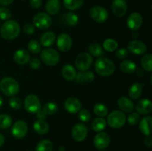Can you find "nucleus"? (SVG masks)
<instances>
[{
	"mask_svg": "<svg viewBox=\"0 0 152 151\" xmlns=\"http://www.w3.org/2000/svg\"><path fill=\"white\" fill-rule=\"evenodd\" d=\"M20 26L15 20H7L4 22L0 29L1 37L6 40H13L19 36Z\"/></svg>",
	"mask_w": 152,
	"mask_h": 151,
	"instance_id": "1",
	"label": "nucleus"
},
{
	"mask_svg": "<svg viewBox=\"0 0 152 151\" xmlns=\"http://www.w3.org/2000/svg\"><path fill=\"white\" fill-rule=\"evenodd\" d=\"M94 68L101 76H109L115 71V65L108 58L99 57L95 62Z\"/></svg>",
	"mask_w": 152,
	"mask_h": 151,
	"instance_id": "2",
	"label": "nucleus"
},
{
	"mask_svg": "<svg viewBox=\"0 0 152 151\" xmlns=\"http://www.w3.org/2000/svg\"><path fill=\"white\" fill-rule=\"evenodd\" d=\"M0 89L4 95L12 97L19 93V84L13 78L4 77L0 81Z\"/></svg>",
	"mask_w": 152,
	"mask_h": 151,
	"instance_id": "3",
	"label": "nucleus"
},
{
	"mask_svg": "<svg viewBox=\"0 0 152 151\" xmlns=\"http://www.w3.org/2000/svg\"><path fill=\"white\" fill-rule=\"evenodd\" d=\"M40 58L42 61L48 66H55L60 60L59 53L55 49L47 47L41 52Z\"/></svg>",
	"mask_w": 152,
	"mask_h": 151,
	"instance_id": "4",
	"label": "nucleus"
},
{
	"mask_svg": "<svg viewBox=\"0 0 152 151\" xmlns=\"http://www.w3.org/2000/svg\"><path fill=\"white\" fill-rule=\"evenodd\" d=\"M126 116L120 110H114L108 115L106 122L111 127L114 129L121 128L126 124Z\"/></svg>",
	"mask_w": 152,
	"mask_h": 151,
	"instance_id": "5",
	"label": "nucleus"
},
{
	"mask_svg": "<svg viewBox=\"0 0 152 151\" xmlns=\"http://www.w3.org/2000/svg\"><path fill=\"white\" fill-rule=\"evenodd\" d=\"M75 66L80 72L86 71L91 67L93 64V58L89 53H81L77 56L75 59Z\"/></svg>",
	"mask_w": 152,
	"mask_h": 151,
	"instance_id": "6",
	"label": "nucleus"
},
{
	"mask_svg": "<svg viewBox=\"0 0 152 151\" xmlns=\"http://www.w3.org/2000/svg\"><path fill=\"white\" fill-rule=\"evenodd\" d=\"M24 106L25 110L30 113H37L42 108L39 99L34 94H29L25 97Z\"/></svg>",
	"mask_w": 152,
	"mask_h": 151,
	"instance_id": "7",
	"label": "nucleus"
},
{
	"mask_svg": "<svg viewBox=\"0 0 152 151\" xmlns=\"http://www.w3.org/2000/svg\"><path fill=\"white\" fill-rule=\"evenodd\" d=\"M33 25L35 28L41 30H45L50 28L52 25V19L45 13H38L34 16Z\"/></svg>",
	"mask_w": 152,
	"mask_h": 151,
	"instance_id": "8",
	"label": "nucleus"
},
{
	"mask_svg": "<svg viewBox=\"0 0 152 151\" xmlns=\"http://www.w3.org/2000/svg\"><path fill=\"white\" fill-rule=\"evenodd\" d=\"M90 16L94 21L98 23H102L107 20L108 17V12L105 7L101 6H95L91 8Z\"/></svg>",
	"mask_w": 152,
	"mask_h": 151,
	"instance_id": "9",
	"label": "nucleus"
},
{
	"mask_svg": "<svg viewBox=\"0 0 152 151\" xmlns=\"http://www.w3.org/2000/svg\"><path fill=\"white\" fill-rule=\"evenodd\" d=\"M28 130V127L27 123L23 120H19V121H16L12 126L11 133L13 137L20 139L26 136Z\"/></svg>",
	"mask_w": 152,
	"mask_h": 151,
	"instance_id": "10",
	"label": "nucleus"
},
{
	"mask_svg": "<svg viewBox=\"0 0 152 151\" xmlns=\"http://www.w3.org/2000/svg\"><path fill=\"white\" fill-rule=\"evenodd\" d=\"M88 130L86 124L83 123H77L73 127L71 134H72L73 139L76 142H81L86 139L88 136Z\"/></svg>",
	"mask_w": 152,
	"mask_h": 151,
	"instance_id": "11",
	"label": "nucleus"
},
{
	"mask_svg": "<svg viewBox=\"0 0 152 151\" xmlns=\"http://www.w3.org/2000/svg\"><path fill=\"white\" fill-rule=\"evenodd\" d=\"M72 38L68 34L61 33L58 36L56 40L57 48L62 52H67L72 47Z\"/></svg>",
	"mask_w": 152,
	"mask_h": 151,
	"instance_id": "12",
	"label": "nucleus"
},
{
	"mask_svg": "<svg viewBox=\"0 0 152 151\" xmlns=\"http://www.w3.org/2000/svg\"><path fill=\"white\" fill-rule=\"evenodd\" d=\"M111 142L109 135L105 132H99L94 139V144L98 150H103L108 147Z\"/></svg>",
	"mask_w": 152,
	"mask_h": 151,
	"instance_id": "13",
	"label": "nucleus"
},
{
	"mask_svg": "<svg viewBox=\"0 0 152 151\" xmlns=\"http://www.w3.org/2000/svg\"><path fill=\"white\" fill-rule=\"evenodd\" d=\"M127 8L126 0H114L111 4V10L117 17H123L127 12Z\"/></svg>",
	"mask_w": 152,
	"mask_h": 151,
	"instance_id": "14",
	"label": "nucleus"
},
{
	"mask_svg": "<svg viewBox=\"0 0 152 151\" xmlns=\"http://www.w3.org/2000/svg\"><path fill=\"white\" fill-rule=\"evenodd\" d=\"M142 24V16L140 13H132L127 19V26L132 30H137L140 28Z\"/></svg>",
	"mask_w": 152,
	"mask_h": 151,
	"instance_id": "15",
	"label": "nucleus"
},
{
	"mask_svg": "<svg viewBox=\"0 0 152 151\" xmlns=\"http://www.w3.org/2000/svg\"><path fill=\"white\" fill-rule=\"evenodd\" d=\"M65 108L70 113H77L81 110L82 103L77 98L70 97L65 102Z\"/></svg>",
	"mask_w": 152,
	"mask_h": 151,
	"instance_id": "16",
	"label": "nucleus"
},
{
	"mask_svg": "<svg viewBox=\"0 0 152 151\" xmlns=\"http://www.w3.org/2000/svg\"><path fill=\"white\" fill-rule=\"evenodd\" d=\"M128 50L135 55H142L146 52L147 47L145 43L138 40H132L128 44Z\"/></svg>",
	"mask_w": 152,
	"mask_h": 151,
	"instance_id": "17",
	"label": "nucleus"
},
{
	"mask_svg": "<svg viewBox=\"0 0 152 151\" xmlns=\"http://www.w3.org/2000/svg\"><path fill=\"white\" fill-rule=\"evenodd\" d=\"M135 108L137 113L140 115H148L151 113L152 103L148 99H141L137 103Z\"/></svg>",
	"mask_w": 152,
	"mask_h": 151,
	"instance_id": "18",
	"label": "nucleus"
},
{
	"mask_svg": "<svg viewBox=\"0 0 152 151\" xmlns=\"http://www.w3.org/2000/svg\"><path fill=\"white\" fill-rule=\"evenodd\" d=\"M13 59L18 65H23L28 63L31 59L30 53L25 49L17 50L13 54Z\"/></svg>",
	"mask_w": 152,
	"mask_h": 151,
	"instance_id": "19",
	"label": "nucleus"
},
{
	"mask_svg": "<svg viewBox=\"0 0 152 151\" xmlns=\"http://www.w3.org/2000/svg\"><path fill=\"white\" fill-rule=\"evenodd\" d=\"M152 118L150 115L143 117L139 121V129L142 134L145 136L151 135V128Z\"/></svg>",
	"mask_w": 152,
	"mask_h": 151,
	"instance_id": "20",
	"label": "nucleus"
},
{
	"mask_svg": "<svg viewBox=\"0 0 152 151\" xmlns=\"http://www.w3.org/2000/svg\"><path fill=\"white\" fill-rule=\"evenodd\" d=\"M117 104L120 110L125 113H132L134 108V105L132 100L125 96L120 97L118 99Z\"/></svg>",
	"mask_w": 152,
	"mask_h": 151,
	"instance_id": "21",
	"label": "nucleus"
},
{
	"mask_svg": "<svg viewBox=\"0 0 152 151\" xmlns=\"http://www.w3.org/2000/svg\"><path fill=\"white\" fill-rule=\"evenodd\" d=\"M56 40V35L52 31L45 32L40 37V44L45 47H50Z\"/></svg>",
	"mask_w": 152,
	"mask_h": 151,
	"instance_id": "22",
	"label": "nucleus"
},
{
	"mask_svg": "<svg viewBox=\"0 0 152 151\" xmlns=\"http://www.w3.org/2000/svg\"><path fill=\"white\" fill-rule=\"evenodd\" d=\"M61 8L59 0H48L45 4V10L50 15H56Z\"/></svg>",
	"mask_w": 152,
	"mask_h": 151,
	"instance_id": "23",
	"label": "nucleus"
},
{
	"mask_svg": "<svg viewBox=\"0 0 152 151\" xmlns=\"http://www.w3.org/2000/svg\"><path fill=\"white\" fill-rule=\"evenodd\" d=\"M76 81L77 83L83 84L86 82H92L94 79V74L91 71H83L79 73H77L76 76Z\"/></svg>",
	"mask_w": 152,
	"mask_h": 151,
	"instance_id": "24",
	"label": "nucleus"
},
{
	"mask_svg": "<svg viewBox=\"0 0 152 151\" xmlns=\"http://www.w3.org/2000/svg\"><path fill=\"white\" fill-rule=\"evenodd\" d=\"M62 76L65 79L72 81L76 78L77 71L74 67L71 65H65L62 69Z\"/></svg>",
	"mask_w": 152,
	"mask_h": 151,
	"instance_id": "25",
	"label": "nucleus"
},
{
	"mask_svg": "<svg viewBox=\"0 0 152 151\" xmlns=\"http://www.w3.org/2000/svg\"><path fill=\"white\" fill-rule=\"evenodd\" d=\"M34 130L39 135H45L48 132L49 125L44 120L37 119L33 124Z\"/></svg>",
	"mask_w": 152,
	"mask_h": 151,
	"instance_id": "26",
	"label": "nucleus"
},
{
	"mask_svg": "<svg viewBox=\"0 0 152 151\" xmlns=\"http://www.w3.org/2000/svg\"><path fill=\"white\" fill-rule=\"evenodd\" d=\"M142 87H143V84H141L140 83H134L132 84L129 90V96L130 99L133 100L139 99L142 94Z\"/></svg>",
	"mask_w": 152,
	"mask_h": 151,
	"instance_id": "27",
	"label": "nucleus"
},
{
	"mask_svg": "<svg viewBox=\"0 0 152 151\" xmlns=\"http://www.w3.org/2000/svg\"><path fill=\"white\" fill-rule=\"evenodd\" d=\"M120 70L126 73H132L136 71L137 65L132 60H124L120 63Z\"/></svg>",
	"mask_w": 152,
	"mask_h": 151,
	"instance_id": "28",
	"label": "nucleus"
},
{
	"mask_svg": "<svg viewBox=\"0 0 152 151\" xmlns=\"http://www.w3.org/2000/svg\"><path fill=\"white\" fill-rule=\"evenodd\" d=\"M106 120L103 117H98V118H95L93 122H92L91 127L94 131L99 133V132H102L106 127Z\"/></svg>",
	"mask_w": 152,
	"mask_h": 151,
	"instance_id": "29",
	"label": "nucleus"
},
{
	"mask_svg": "<svg viewBox=\"0 0 152 151\" xmlns=\"http://www.w3.org/2000/svg\"><path fill=\"white\" fill-rule=\"evenodd\" d=\"M84 0H63V4L69 10H75L82 7Z\"/></svg>",
	"mask_w": 152,
	"mask_h": 151,
	"instance_id": "30",
	"label": "nucleus"
},
{
	"mask_svg": "<svg viewBox=\"0 0 152 151\" xmlns=\"http://www.w3.org/2000/svg\"><path fill=\"white\" fill-rule=\"evenodd\" d=\"M53 143L48 139H44L37 144L35 151H53Z\"/></svg>",
	"mask_w": 152,
	"mask_h": 151,
	"instance_id": "31",
	"label": "nucleus"
},
{
	"mask_svg": "<svg viewBox=\"0 0 152 151\" xmlns=\"http://www.w3.org/2000/svg\"><path fill=\"white\" fill-rule=\"evenodd\" d=\"M88 50L90 52V54L94 57L99 58L103 55V50H102V47L98 43H91L88 46Z\"/></svg>",
	"mask_w": 152,
	"mask_h": 151,
	"instance_id": "32",
	"label": "nucleus"
},
{
	"mask_svg": "<svg viewBox=\"0 0 152 151\" xmlns=\"http://www.w3.org/2000/svg\"><path fill=\"white\" fill-rule=\"evenodd\" d=\"M94 112L99 117H105L108 115V109L105 105L102 103H97L94 106Z\"/></svg>",
	"mask_w": 152,
	"mask_h": 151,
	"instance_id": "33",
	"label": "nucleus"
},
{
	"mask_svg": "<svg viewBox=\"0 0 152 151\" xmlns=\"http://www.w3.org/2000/svg\"><path fill=\"white\" fill-rule=\"evenodd\" d=\"M102 47L106 51L108 52H114L118 47V43L113 38H107L103 41Z\"/></svg>",
	"mask_w": 152,
	"mask_h": 151,
	"instance_id": "34",
	"label": "nucleus"
},
{
	"mask_svg": "<svg viewBox=\"0 0 152 151\" xmlns=\"http://www.w3.org/2000/svg\"><path fill=\"white\" fill-rule=\"evenodd\" d=\"M13 120L9 115L5 113L0 114V128L5 130L11 126Z\"/></svg>",
	"mask_w": 152,
	"mask_h": 151,
	"instance_id": "35",
	"label": "nucleus"
},
{
	"mask_svg": "<svg viewBox=\"0 0 152 151\" xmlns=\"http://www.w3.org/2000/svg\"><path fill=\"white\" fill-rule=\"evenodd\" d=\"M42 111L45 115H53L58 111V106L53 102H48L42 107Z\"/></svg>",
	"mask_w": 152,
	"mask_h": 151,
	"instance_id": "36",
	"label": "nucleus"
},
{
	"mask_svg": "<svg viewBox=\"0 0 152 151\" xmlns=\"http://www.w3.org/2000/svg\"><path fill=\"white\" fill-rule=\"evenodd\" d=\"M141 65L142 68L148 72L152 71V56L151 54H146L141 59Z\"/></svg>",
	"mask_w": 152,
	"mask_h": 151,
	"instance_id": "37",
	"label": "nucleus"
},
{
	"mask_svg": "<svg viewBox=\"0 0 152 151\" xmlns=\"http://www.w3.org/2000/svg\"><path fill=\"white\" fill-rule=\"evenodd\" d=\"M65 22L70 26H75L79 22V16L74 12H68L65 15Z\"/></svg>",
	"mask_w": 152,
	"mask_h": 151,
	"instance_id": "38",
	"label": "nucleus"
},
{
	"mask_svg": "<svg viewBox=\"0 0 152 151\" xmlns=\"http://www.w3.org/2000/svg\"><path fill=\"white\" fill-rule=\"evenodd\" d=\"M28 50L34 54H38L41 51V44L37 40H31L28 43Z\"/></svg>",
	"mask_w": 152,
	"mask_h": 151,
	"instance_id": "39",
	"label": "nucleus"
},
{
	"mask_svg": "<svg viewBox=\"0 0 152 151\" xmlns=\"http://www.w3.org/2000/svg\"><path fill=\"white\" fill-rule=\"evenodd\" d=\"M79 118L83 122H88L91 118V114L88 110H80L79 111Z\"/></svg>",
	"mask_w": 152,
	"mask_h": 151,
	"instance_id": "40",
	"label": "nucleus"
},
{
	"mask_svg": "<svg viewBox=\"0 0 152 151\" xmlns=\"http://www.w3.org/2000/svg\"><path fill=\"white\" fill-rule=\"evenodd\" d=\"M140 120V114L136 112L131 113L127 118L128 122L131 125H136V124H137L139 123Z\"/></svg>",
	"mask_w": 152,
	"mask_h": 151,
	"instance_id": "41",
	"label": "nucleus"
},
{
	"mask_svg": "<svg viewBox=\"0 0 152 151\" xmlns=\"http://www.w3.org/2000/svg\"><path fill=\"white\" fill-rule=\"evenodd\" d=\"M9 105L13 109L19 110L22 107V102L19 98L12 96V98H10V100H9Z\"/></svg>",
	"mask_w": 152,
	"mask_h": 151,
	"instance_id": "42",
	"label": "nucleus"
},
{
	"mask_svg": "<svg viewBox=\"0 0 152 151\" xmlns=\"http://www.w3.org/2000/svg\"><path fill=\"white\" fill-rule=\"evenodd\" d=\"M11 11L5 7H0V19L8 20L11 18Z\"/></svg>",
	"mask_w": 152,
	"mask_h": 151,
	"instance_id": "43",
	"label": "nucleus"
},
{
	"mask_svg": "<svg viewBox=\"0 0 152 151\" xmlns=\"http://www.w3.org/2000/svg\"><path fill=\"white\" fill-rule=\"evenodd\" d=\"M23 31L26 35H32L35 32V27L32 23H26L23 27Z\"/></svg>",
	"mask_w": 152,
	"mask_h": 151,
	"instance_id": "44",
	"label": "nucleus"
},
{
	"mask_svg": "<svg viewBox=\"0 0 152 151\" xmlns=\"http://www.w3.org/2000/svg\"><path fill=\"white\" fill-rule=\"evenodd\" d=\"M29 65L32 69L37 70L41 67V61L37 58H33L29 60Z\"/></svg>",
	"mask_w": 152,
	"mask_h": 151,
	"instance_id": "45",
	"label": "nucleus"
},
{
	"mask_svg": "<svg viewBox=\"0 0 152 151\" xmlns=\"http://www.w3.org/2000/svg\"><path fill=\"white\" fill-rule=\"evenodd\" d=\"M128 53H129V51H128L127 49H125V48H121L120 50H118L116 53V56L118 59H123L127 57L128 56Z\"/></svg>",
	"mask_w": 152,
	"mask_h": 151,
	"instance_id": "46",
	"label": "nucleus"
},
{
	"mask_svg": "<svg viewBox=\"0 0 152 151\" xmlns=\"http://www.w3.org/2000/svg\"><path fill=\"white\" fill-rule=\"evenodd\" d=\"M30 4L33 8H39L42 4V0H31L30 1Z\"/></svg>",
	"mask_w": 152,
	"mask_h": 151,
	"instance_id": "47",
	"label": "nucleus"
},
{
	"mask_svg": "<svg viewBox=\"0 0 152 151\" xmlns=\"http://www.w3.org/2000/svg\"><path fill=\"white\" fill-rule=\"evenodd\" d=\"M144 143L147 147L150 148L152 147V139L151 136H147L144 139Z\"/></svg>",
	"mask_w": 152,
	"mask_h": 151,
	"instance_id": "48",
	"label": "nucleus"
},
{
	"mask_svg": "<svg viewBox=\"0 0 152 151\" xmlns=\"http://www.w3.org/2000/svg\"><path fill=\"white\" fill-rule=\"evenodd\" d=\"M36 114H37V118L39 120H44L46 117V115L45 114V113L43 112L42 110H40L39 111V112H37Z\"/></svg>",
	"mask_w": 152,
	"mask_h": 151,
	"instance_id": "49",
	"label": "nucleus"
},
{
	"mask_svg": "<svg viewBox=\"0 0 152 151\" xmlns=\"http://www.w3.org/2000/svg\"><path fill=\"white\" fill-rule=\"evenodd\" d=\"M14 0H0V4L3 6L10 5Z\"/></svg>",
	"mask_w": 152,
	"mask_h": 151,
	"instance_id": "50",
	"label": "nucleus"
},
{
	"mask_svg": "<svg viewBox=\"0 0 152 151\" xmlns=\"http://www.w3.org/2000/svg\"><path fill=\"white\" fill-rule=\"evenodd\" d=\"M4 137L1 133H0V147L4 144Z\"/></svg>",
	"mask_w": 152,
	"mask_h": 151,
	"instance_id": "51",
	"label": "nucleus"
},
{
	"mask_svg": "<svg viewBox=\"0 0 152 151\" xmlns=\"http://www.w3.org/2000/svg\"><path fill=\"white\" fill-rule=\"evenodd\" d=\"M3 105V99H2V98L0 96V107H1V105Z\"/></svg>",
	"mask_w": 152,
	"mask_h": 151,
	"instance_id": "52",
	"label": "nucleus"
}]
</instances>
